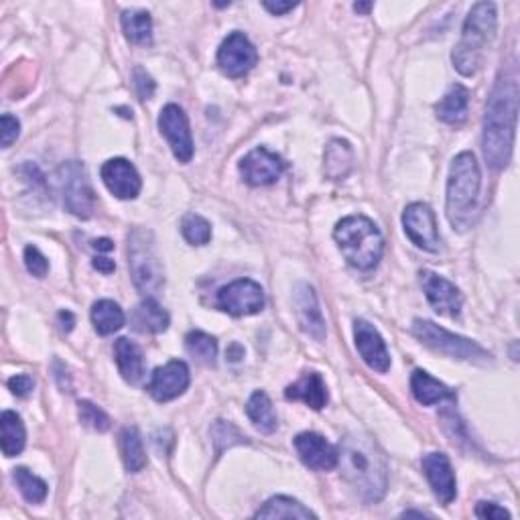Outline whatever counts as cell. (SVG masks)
<instances>
[{
	"mask_svg": "<svg viewBox=\"0 0 520 520\" xmlns=\"http://www.w3.org/2000/svg\"><path fill=\"white\" fill-rule=\"evenodd\" d=\"M518 115L516 67L502 69L486 104L482 151L492 169H505L513 157Z\"/></svg>",
	"mask_w": 520,
	"mask_h": 520,
	"instance_id": "obj_1",
	"label": "cell"
},
{
	"mask_svg": "<svg viewBox=\"0 0 520 520\" xmlns=\"http://www.w3.org/2000/svg\"><path fill=\"white\" fill-rule=\"evenodd\" d=\"M337 464L348 486L364 502H380L388 488V465L385 452L366 433H350L337 452Z\"/></svg>",
	"mask_w": 520,
	"mask_h": 520,
	"instance_id": "obj_2",
	"label": "cell"
},
{
	"mask_svg": "<svg viewBox=\"0 0 520 520\" xmlns=\"http://www.w3.org/2000/svg\"><path fill=\"white\" fill-rule=\"evenodd\" d=\"M496 5L478 3L472 6V11L465 16L462 39H459L452 54V62L459 74L465 77L478 74L486 47L494 41V37H496Z\"/></svg>",
	"mask_w": 520,
	"mask_h": 520,
	"instance_id": "obj_3",
	"label": "cell"
},
{
	"mask_svg": "<svg viewBox=\"0 0 520 520\" xmlns=\"http://www.w3.org/2000/svg\"><path fill=\"white\" fill-rule=\"evenodd\" d=\"M482 175L474 153H459L447 179V218L457 230L470 228L478 214Z\"/></svg>",
	"mask_w": 520,
	"mask_h": 520,
	"instance_id": "obj_4",
	"label": "cell"
},
{
	"mask_svg": "<svg viewBox=\"0 0 520 520\" xmlns=\"http://www.w3.org/2000/svg\"><path fill=\"white\" fill-rule=\"evenodd\" d=\"M334 238L348 265L358 271L376 268L385 255L383 232L366 215H348L337 222Z\"/></svg>",
	"mask_w": 520,
	"mask_h": 520,
	"instance_id": "obj_5",
	"label": "cell"
},
{
	"mask_svg": "<svg viewBox=\"0 0 520 520\" xmlns=\"http://www.w3.org/2000/svg\"><path fill=\"white\" fill-rule=\"evenodd\" d=\"M128 268L135 287L146 297H153L163 289V265L149 230L135 228L128 234Z\"/></svg>",
	"mask_w": 520,
	"mask_h": 520,
	"instance_id": "obj_6",
	"label": "cell"
},
{
	"mask_svg": "<svg viewBox=\"0 0 520 520\" xmlns=\"http://www.w3.org/2000/svg\"><path fill=\"white\" fill-rule=\"evenodd\" d=\"M413 334L417 335L425 345H429L431 350L445 354V356L449 358L465 360V362H474V364L492 362L490 352L484 350L480 344L467 340V337L447 332V329L439 327L433 322H427V319H415Z\"/></svg>",
	"mask_w": 520,
	"mask_h": 520,
	"instance_id": "obj_7",
	"label": "cell"
},
{
	"mask_svg": "<svg viewBox=\"0 0 520 520\" xmlns=\"http://www.w3.org/2000/svg\"><path fill=\"white\" fill-rule=\"evenodd\" d=\"M59 187L64 194V204L69 214L75 218L88 220L96 207V194H94L88 173L80 163H65L59 169Z\"/></svg>",
	"mask_w": 520,
	"mask_h": 520,
	"instance_id": "obj_8",
	"label": "cell"
},
{
	"mask_svg": "<svg viewBox=\"0 0 520 520\" xmlns=\"http://www.w3.org/2000/svg\"><path fill=\"white\" fill-rule=\"evenodd\" d=\"M265 291L258 283L250 279L232 281L218 291V307L234 317L256 315L265 309Z\"/></svg>",
	"mask_w": 520,
	"mask_h": 520,
	"instance_id": "obj_9",
	"label": "cell"
},
{
	"mask_svg": "<svg viewBox=\"0 0 520 520\" xmlns=\"http://www.w3.org/2000/svg\"><path fill=\"white\" fill-rule=\"evenodd\" d=\"M159 130L167 138L173 155L179 163H189L194 157V138L189 118L177 104H167L159 115Z\"/></svg>",
	"mask_w": 520,
	"mask_h": 520,
	"instance_id": "obj_10",
	"label": "cell"
},
{
	"mask_svg": "<svg viewBox=\"0 0 520 520\" xmlns=\"http://www.w3.org/2000/svg\"><path fill=\"white\" fill-rule=\"evenodd\" d=\"M405 234L409 236L415 246H419L427 253H437L441 248V238L437 230V220L427 204L415 202L406 205L403 214Z\"/></svg>",
	"mask_w": 520,
	"mask_h": 520,
	"instance_id": "obj_11",
	"label": "cell"
},
{
	"mask_svg": "<svg viewBox=\"0 0 520 520\" xmlns=\"http://www.w3.org/2000/svg\"><path fill=\"white\" fill-rule=\"evenodd\" d=\"M258 62V54L245 33L234 31L222 41L218 49V65L228 77L246 75Z\"/></svg>",
	"mask_w": 520,
	"mask_h": 520,
	"instance_id": "obj_12",
	"label": "cell"
},
{
	"mask_svg": "<svg viewBox=\"0 0 520 520\" xmlns=\"http://www.w3.org/2000/svg\"><path fill=\"white\" fill-rule=\"evenodd\" d=\"M189 383H192V376H189L187 364L181 360H171L153 372L146 390H149L155 401L167 403L184 395Z\"/></svg>",
	"mask_w": 520,
	"mask_h": 520,
	"instance_id": "obj_13",
	"label": "cell"
},
{
	"mask_svg": "<svg viewBox=\"0 0 520 520\" xmlns=\"http://www.w3.org/2000/svg\"><path fill=\"white\" fill-rule=\"evenodd\" d=\"M421 285L425 291V297H427L429 305L437 311L439 315L445 317H457L462 314L464 297L454 283H449L444 276H439L437 273L423 271L421 273Z\"/></svg>",
	"mask_w": 520,
	"mask_h": 520,
	"instance_id": "obj_14",
	"label": "cell"
},
{
	"mask_svg": "<svg viewBox=\"0 0 520 520\" xmlns=\"http://www.w3.org/2000/svg\"><path fill=\"white\" fill-rule=\"evenodd\" d=\"M285 163L276 153H271L265 146L250 151L245 159L240 161V173L248 185H271L283 175Z\"/></svg>",
	"mask_w": 520,
	"mask_h": 520,
	"instance_id": "obj_15",
	"label": "cell"
},
{
	"mask_svg": "<svg viewBox=\"0 0 520 520\" xmlns=\"http://www.w3.org/2000/svg\"><path fill=\"white\" fill-rule=\"evenodd\" d=\"M100 177L108 192L118 199H135L141 194V175H138L135 165L126 159H108L102 165Z\"/></svg>",
	"mask_w": 520,
	"mask_h": 520,
	"instance_id": "obj_16",
	"label": "cell"
},
{
	"mask_svg": "<svg viewBox=\"0 0 520 520\" xmlns=\"http://www.w3.org/2000/svg\"><path fill=\"white\" fill-rule=\"evenodd\" d=\"M423 472L425 478H427L429 486L435 494V498L441 502L444 506H449L457 496V482L454 475V467L449 457L445 454H429L423 457Z\"/></svg>",
	"mask_w": 520,
	"mask_h": 520,
	"instance_id": "obj_17",
	"label": "cell"
},
{
	"mask_svg": "<svg viewBox=\"0 0 520 520\" xmlns=\"http://www.w3.org/2000/svg\"><path fill=\"white\" fill-rule=\"evenodd\" d=\"M354 340H356V350L362 360L368 364L372 370L385 375L390 368V354L386 350V344L383 335L378 334L375 325H370L364 319H356L354 324Z\"/></svg>",
	"mask_w": 520,
	"mask_h": 520,
	"instance_id": "obj_18",
	"label": "cell"
},
{
	"mask_svg": "<svg viewBox=\"0 0 520 520\" xmlns=\"http://www.w3.org/2000/svg\"><path fill=\"white\" fill-rule=\"evenodd\" d=\"M295 449H297L301 462L311 467V470L327 472L337 465V449L319 433H299L295 437Z\"/></svg>",
	"mask_w": 520,
	"mask_h": 520,
	"instance_id": "obj_19",
	"label": "cell"
},
{
	"mask_svg": "<svg viewBox=\"0 0 520 520\" xmlns=\"http://www.w3.org/2000/svg\"><path fill=\"white\" fill-rule=\"evenodd\" d=\"M295 314H297V322L303 332L317 342L324 340L325 319L322 315V309H319L314 287H309L305 283L299 285L297 291H295Z\"/></svg>",
	"mask_w": 520,
	"mask_h": 520,
	"instance_id": "obj_20",
	"label": "cell"
},
{
	"mask_svg": "<svg viewBox=\"0 0 520 520\" xmlns=\"http://www.w3.org/2000/svg\"><path fill=\"white\" fill-rule=\"evenodd\" d=\"M285 396H287L289 401L305 403L314 411H322L329 398L324 378L322 375H317V372H305L297 383L287 386V390H285Z\"/></svg>",
	"mask_w": 520,
	"mask_h": 520,
	"instance_id": "obj_21",
	"label": "cell"
},
{
	"mask_svg": "<svg viewBox=\"0 0 520 520\" xmlns=\"http://www.w3.org/2000/svg\"><path fill=\"white\" fill-rule=\"evenodd\" d=\"M115 358L118 364V370L126 383L136 385L141 383L145 376V358L141 348L128 337H118L115 342Z\"/></svg>",
	"mask_w": 520,
	"mask_h": 520,
	"instance_id": "obj_22",
	"label": "cell"
},
{
	"mask_svg": "<svg viewBox=\"0 0 520 520\" xmlns=\"http://www.w3.org/2000/svg\"><path fill=\"white\" fill-rule=\"evenodd\" d=\"M130 324L141 334H161L169 327V314L153 297H146L135 307Z\"/></svg>",
	"mask_w": 520,
	"mask_h": 520,
	"instance_id": "obj_23",
	"label": "cell"
},
{
	"mask_svg": "<svg viewBox=\"0 0 520 520\" xmlns=\"http://www.w3.org/2000/svg\"><path fill=\"white\" fill-rule=\"evenodd\" d=\"M411 390L413 396L417 398V403L431 406L444 401H454L455 395L449 390L444 383H439L437 378H433L429 372L415 370L411 376Z\"/></svg>",
	"mask_w": 520,
	"mask_h": 520,
	"instance_id": "obj_24",
	"label": "cell"
},
{
	"mask_svg": "<svg viewBox=\"0 0 520 520\" xmlns=\"http://www.w3.org/2000/svg\"><path fill=\"white\" fill-rule=\"evenodd\" d=\"M467 106H470V92L464 85L455 84L435 104V115L445 125H462L467 118Z\"/></svg>",
	"mask_w": 520,
	"mask_h": 520,
	"instance_id": "obj_25",
	"label": "cell"
},
{
	"mask_svg": "<svg viewBox=\"0 0 520 520\" xmlns=\"http://www.w3.org/2000/svg\"><path fill=\"white\" fill-rule=\"evenodd\" d=\"M354 167V149L348 141L334 138L324 153V171L329 179H344Z\"/></svg>",
	"mask_w": 520,
	"mask_h": 520,
	"instance_id": "obj_26",
	"label": "cell"
},
{
	"mask_svg": "<svg viewBox=\"0 0 520 520\" xmlns=\"http://www.w3.org/2000/svg\"><path fill=\"white\" fill-rule=\"evenodd\" d=\"M27 433H25L23 419L15 411H5L0 415V445L6 457H15L23 452Z\"/></svg>",
	"mask_w": 520,
	"mask_h": 520,
	"instance_id": "obj_27",
	"label": "cell"
},
{
	"mask_svg": "<svg viewBox=\"0 0 520 520\" xmlns=\"http://www.w3.org/2000/svg\"><path fill=\"white\" fill-rule=\"evenodd\" d=\"M246 415L248 419L255 423V427L260 433H266V435L268 433H275L276 427H279L275 406L271 403V398H268V395L263 393V390H256V393H253V396L248 398Z\"/></svg>",
	"mask_w": 520,
	"mask_h": 520,
	"instance_id": "obj_28",
	"label": "cell"
},
{
	"mask_svg": "<svg viewBox=\"0 0 520 520\" xmlns=\"http://www.w3.org/2000/svg\"><path fill=\"white\" fill-rule=\"evenodd\" d=\"M126 317L118 303L110 299L96 301L92 307V324L100 335H110L125 325Z\"/></svg>",
	"mask_w": 520,
	"mask_h": 520,
	"instance_id": "obj_29",
	"label": "cell"
},
{
	"mask_svg": "<svg viewBox=\"0 0 520 520\" xmlns=\"http://www.w3.org/2000/svg\"><path fill=\"white\" fill-rule=\"evenodd\" d=\"M120 23L125 37L135 45H149L153 41V19L146 11H125Z\"/></svg>",
	"mask_w": 520,
	"mask_h": 520,
	"instance_id": "obj_30",
	"label": "cell"
},
{
	"mask_svg": "<svg viewBox=\"0 0 520 520\" xmlns=\"http://www.w3.org/2000/svg\"><path fill=\"white\" fill-rule=\"evenodd\" d=\"M256 518H317L315 513H311L301 502L289 496H275L266 500V505L255 515Z\"/></svg>",
	"mask_w": 520,
	"mask_h": 520,
	"instance_id": "obj_31",
	"label": "cell"
},
{
	"mask_svg": "<svg viewBox=\"0 0 520 520\" xmlns=\"http://www.w3.org/2000/svg\"><path fill=\"white\" fill-rule=\"evenodd\" d=\"M120 454H123L125 467L130 474L141 472L146 465L143 439L138 435L136 427H126L120 433Z\"/></svg>",
	"mask_w": 520,
	"mask_h": 520,
	"instance_id": "obj_32",
	"label": "cell"
},
{
	"mask_svg": "<svg viewBox=\"0 0 520 520\" xmlns=\"http://www.w3.org/2000/svg\"><path fill=\"white\" fill-rule=\"evenodd\" d=\"M185 350L197 364L204 366H214L215 358H218V342L210 334L194 329L185 335Z\"/></svg>",
	"mask_w": 520,
	"mask_h": 520,
	"instance_id": "obj_33",
	"label": "cell"
},
{
	"mask_svg": "<svg viewBox=\"0 0 520 520\" xmlns=\"http://www.w3.org/2000/svg\"><path fill=\"white\" fill-rule=\"evenodd\" d=\"M13 478L16 482V486H19L23 498L31 502V505H41V502L47 498L49 492L47 484L37 478L33 472H29L27 467H16Z\"/></svg>",
	"mask_w": 520,
	"mask_h": 520,
	"instance_id": "obj_34",
	"label": "cell"
},
{
	"mask_svg": "<svg viewBox=\"0 0 520 520\" xmlns=\"http://www.w3.org/2000/svg\"><path fill=\"white\" fill-rule=\"evenodd\" d=\"M181 234H184V238L189 242V245L204 246L212 240V226H210V222L202 218V215L189 214L185 215L184 222H181Z\"/></svg>",
	"mask_w": 520,
	"mask_h": 520,
	"instance_id": "obj_35",
	"label": "cell"
},
{
	"mask_svg": "<svg viewBox=\"0 0 520 520\" xmlns=\"http://www.w3.org/2000/svg\"><path fill=\"white\" fill-rule=\"evenodd\" d=\"M77 413H80V421L94 431H108L110 429V417L102 409H98L96 405L90 401H80L77 405Z\"/></svg>",
	"mask_w": 520,
	"mask_h": 520,
	"instance_id": "obj_36",
	"label": "cell"
},
{
	"mask_svg": "<svg viewBox=\"0 0 520 520\" xmlns=\"http://www.w3.org/2000/svg\"><path fill=\"white\" fill-rule=\"evenodd\" d=\"M212 439L215 444V452L222 454L224 449L234 445V444H242L245 437L240 435L236 427H232L230 423L226 421H215L214 427H212Z\"/></svg>",
	"mask_w": 520,
	"mask_h": 520,
	"instance_id": "obj_37",
	"label": "cell"
},
{
	"mask_svg": "<svg viewBox=\"0 0 520 520\" xmlns=\"http://www.w3.org/2000/svg\"><path fill=\"white\" fill-rule=\"evenodd\" d=\"M25 266H27V271L33 276H37V279H43V276L49 273V260L35 246L25 248Z\"/></svg>",
	"mask_w": 520,
	"mask_h": 520,
	"instance_id": "obj_38",
	"label": "cell"
},
{
	"mask_svg": "<svg viewBox=\"0 0 520 520\" xmlns=\"http://www.w3.org/2000/svg\"><path fill=\"white\" fill-rule=\"evenodd\" d=\"M21 133V123L11 115H3L0 118V141H3V149H8Z\"/></svg>",
	"mask_w": 520,
	"mask_h": 520,
	"instance_id": "obj_39",
	"label": "cell"
},
{
	"mask_svg": "<svg viewBox=\"0 0 520 520\" xmlns=\"http://www.w3.org/2000/svg\"><path fill=\"white\" fill-rule=\"evenodd\" d=\"M133 80H135V90L138 94V98L141 100H149L153 94H155V82L153 77L145 72L143 67H136L135 74H133Z\"/></svg>",
	"mask_w": 520,
	"mask_h": 520,
	"instance_id": "obj_40",
	"label": "cell"
},
{
	"mask_svg": "<svg viewBox=\"0 0 520 520\" xmlns=\"http://www.w3.org/2000/svg\"><path fill=\"white\" fill-rule=\"evenodd\" d=\"M8 388L15 396H29L35 388L33 378L27 375H16L8 380Z\"/></svg>",
	"mask_w": 520,
	"mask_h": 520,
	"instance_id": "obj_41",
	"label": "cell"
},
{
	"mask_svg": "<svg viewBox=\"0 0 520 520\" xmlns=\"http://www.w3.org/2000/svg\"><path fill=\"white\" fill-rule=\"evenodd\" d=\"M475 516L478 518H510V513L505 508H500L498 505H494V502H478V506H475Z\"/></svg>",
	"mask_w": 520,
	"mask_h": 520,
	"instance_id": "obj_42",
	"label": "cell"
},
{
	"mask_svg": "<svg viewBox=\"0 0 520 520\" xmlns=\"http://www.w3.org/2000/svg\"><path fill=\"white\" fill-rule=\"evenodd\" d=\"M263 6H265L266 11L271 13V15L281 16V15H287V13H291L293 8L297 6V3H263Z\"/></svg>",
	"mask_w": 520,
	"mask_h": 520,
	"instance_id": "obj_43",
	"label": "cell"
},
{
	"mask_svg": "<svg viewBox=\"0 0 520 520\" xmlns=\"http://www.w3.org/2000/svg\"><path fill=\"white\" fill-rule=\"evenodd\" d=\"M94 268H96V271H100V273H115V268H116V265H115V260H110V258H104V256H96L94 258Z\"/></svg>",
	"mask_w": 520,
	"mask_h": 520,
	"instance_id": "obj_44",
	"label": "cell"
},
{
	"mask_svg": "<svg viewBox=\"0 0 520 520\" xmlns=\"http://www.w3.org/2000/svg\"><path fill=\"white\" fill-rule=\"evenodd\" d=\"M59 324H62L64 332H72L75 325V317L69 314V311H62V314H59Z\"/></svg>",
	"mask_w": 520,
	"mask_h": 520,
	"instance_id": "obj_45",
	"label": "cell"
},
{
	"mask_svg": "<svg viewBox=\"0 0 520 520\" xmlns=\"http://www.w3.org/2000/svg\"><path fill=\"white\" fill-rule=\"evenodd\" d=\"M94 248L102 250V253H110L112 248H115V242L110 238H100V240H94Z\"/></svg>",
	"mask_w": 520,
	"mask_h": 520,
	"instance_id": "obj_46",
	"label": "cell"
},
{
	"mask_svg": "<svg viewBox=\"0 0 520 520\" xmlns=\"http://www.w3.org/2000/svg\"><path fill=\"white\" fill-rule=\"evenodd\" d=\"M354 11H356V13H370L372 11V3H356V5H354Z\"/></svg>",
	"mask_w": 520,
	"mask_h": 520,
	"instance_id": "obj_47",
	"label": "cell"
}]
</instances>
